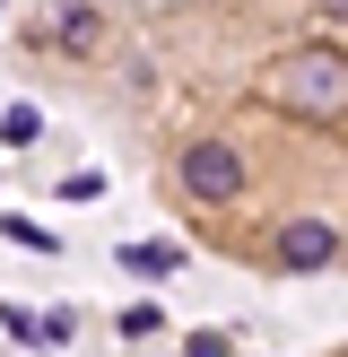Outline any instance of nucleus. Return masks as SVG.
<instances>
[{
    "instance_id": "obj_7",
    "label": "nucleus",
    "mask_w": 348,
    "mask_h": 357,
    "mask_svg": "<svg viewBox=\"0 0 348 357\" xmlns=\"http://www.w3.org/2000/svg\"><path fill=\"white\" fill-rule=\"evenodd\" d=\"M0 236H9V244H35V253H52V236H44L35 218H0Z\"/></svg>"
},
{
    "instance_id": "obj_2",
    "label": "nucleus",
    "mask_w": 348,
    "mask_h": 357,
    "mask_svg": "<svg viewBox=\"0 0 348 357\" xmlns=\"http://www.w3.org/2000/svg\"><path fill=\"white\" fill-rule=\"evenodd\" d=\"M287 96L305 105V114H340V96H348V70H340V35H322V44H305L287 61Z\"/></svg>"
},
{
    "instance_id": "obj_1",
    "label": "nucleus",
    "mask_w": 348,
    "mask_h": 357,
    "mask_svg": "<svg viewBox=\"0 0 348 357\" xmlns=\"http://www.w3.org/2000/svg\"><path fill=\"white\" fill-rule=\"evenodd\" d=\"M174 183H183L200 209H226V201L244 192V157L226 149V139H191V149L174 157Z\"/></svg>"
},
{
    "instance_id": "obj_4",
    "label": "nucleus",
    "mask_w": 348,
    "mask_h": 357,
    "mask_svg": "<svg viewBox=\"0 0 348 357\" xmlns=\"http://www.w3.org/2000/svg\"><path fill=\"white\" fill-rule=\"evenodd\" d=\"M122 261H131L139 279H174V271H183V244H166V236H139Z\"/></svg>"
},
{
    "instance_id": "obj_3",
    "label": "nucleus",
    "mask_w": 348,
    "mask_h": 357,
    "mask_svg": "<svg viewBox=\"0 0 348 357\" xmlns=\"http://www.w3.org/2000/svg\"><path fill=\"white\" fill-rule=\"evenodd\" d=\"M331 253H340V227L331 218H296L287 236H278V261H287V271H331Z\"/></svg>"
},
{
    "instance_id": "obj_6",
    "label": "nucleus",
    "mask_w": 348,
    "mask_h": 357,
    "mask_svg": "<svg viewBox=\"0 0 348 357\" xmlns=\"http://www.w3.org/2000/svg\"><path fill=\"white\" fill-rule=\"evenodd\" d=\"M35 131H44V122H35V105H9V114H0V139H9V149H26Z\"/></svg>"
},
{
    "instance_id": "obj_5",
    "label": "nucleus",
    "mask_w": 348,
    "mask_h": 357,
    "mask_svg": "<svg viewBox=\"0 0 348 357\" xmlns=\"http://www.w3.org/2000/svg\"><path fill=\"white\" fill-rule=\"evenodd\" d=\"M44 35H61L70 52H87V44L104 35V17H96V9H44Z\"/></svg>"
}]
</instances>
